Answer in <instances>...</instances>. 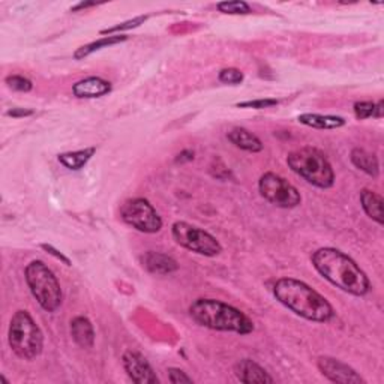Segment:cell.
I'll list each match as a JSON object with an SVG mask.
<instances>
[{"mask_svg": "<svg viewBox=\"0 0 384 384\" xmlns=\"http://www.w3.org/2000/svg\"><path fill=\"white\" fill-rule=\"evenodd\" d=\"M192 159H194V152L183 150L182 153L177 155L176 162H185V161H192Z\"/></svg>", "mask_w": 384, "mask_h": 384, "instance_id": "cell-31", "label": "cell"}, {"mask_svg": "<svg viewBox=\"0 0 384 384\" xmlns=\"http://www.w3.org/2000/svg\"><path fill=\"white\" fill-rule=\"evenodd\" d=\"M124 368L128 372L129 379L137 384H158L159 379L153 372L149 362L140 354L134 351H126L124 354Z\"/></svg>", "mask_w": 384, "mask_h": 384, "instance_id": "cell-11", "label": "cell"}, {"mask_svg": "<svg viewBox=\"0 0 384 384\" xmlns=\"http://www.w3.org/2000/svg\"><path fill=\"white\" fill-rule=\"evenodd\" d=\"M147 19H149V17H147V15H142V17H135L134 20L120 23V24H117V26H113V27L101 30V35H113L114 32H122V30H129V29L138 27V26H142V24H144L147 21Z\"/></svg>", "mask_w": 384, "mask_h": 384, "instance_id": "cell-23", "label": "cell"}, {"mask_svg": "<svg viewBox=\"0 0 384 384\" xmlns=\"http://www.w3.org/2000/svg\"><path fill=\"white\" fill-rule=\"evenodd\" d=\"M190 315L195 323L219 332L249 335L254 332V323L238 308L215 299H197L190 305Z\"/></svg>", "mask_w": 384, "mask_h": 384, "instance_id": "cell-3", "label": "cell"}, {"mask_svg": "<svg viewBox=\"0 0 384 384\" xmlns=\"http://www.w3.org/2000/svg\"><path fill=\"white\" fill-rule=\"evenodd\" d=\"M243 72L236 69V68H227L219 72V81L224 84H231V86H238L243 81Z\"/></svg>", "mask_w": 384, "mask_h": 384, "instance_id": "cell-25", "label": "cell"}, {"mask_svg": "<svg viewBox=\"0 0 384 384\" xmlns=\"http://www.w3.org/2000/svg\"><path fill=\"white\" fill-rule=\"evenodd\" d=\"M96 3H80L77 6H74L72 8V11H78V10H84V8H89V6H95Z\"/></svg>", "mask_w": 384, "mask_h": 384, "instance_id": "cell-32", "label": "cell"}, {"mask_svg": "<svg viewBox=\"0 0 384 384\" xmlns=\"http://www.w3.org/2000/svg\"><path fill=\"white\" fill-rule=\"evenodd\" d=\"M218 10L223 14L230 15H239V14H249L251 6L242 0H233V2H221L216 5Z\"/></svg>", "mask_w": 384, "mask_h": 384, "instance_id": "cell-22", "label": "cell"}, {"mask_svg": "<svg viewBox=\"0 0 384 384\" xmlns=\"http://www.w3.org/2000/svg\"><path fill=\"white\" fill-rule=\"evenodd\" d=\"M142 266L149 271L150 273L157 275H168L177 271V261L174 258H171L170 256L161 254V252L155 251H147L140 257Z\"/></svg>", "mask_w": 384, "mask_h": 384, "instance_id": "cell-13", "label": "cell"}, {"mask_svg": "<svg viewBox=\"0 0 384 384\" xmlns=\"http://www.w3.org/2000/svg\"><path fill=\"white\" fill-rule=\"evenodd\" d=\"M354 114L357 119H368V117H375L377 116V104L371 101H362L354 104Z\"/></svg>", "mask_w": 384, "mask_h": 384, "instance_id": "cell-24", "label": "cell"}, {"mask_svg": "<svg viewBox=\"0 0 384 384\" xmlns=\"http://www.w3.org/2000/svg\"><path fill=\"white\" fill-rule=\"evenodd\" d=\"M350 159H351V162H353L354 167L365 171L366 174H370L372 177L379 176V173H380L379 159L375 158L374 155L368 153L363 149H353V150H351Z\"/></svg>", "mask_w": 384, "mask_h": 384, "instance_id": "cell-19", "label": "cell"}, {"mask_svg": "<svg viewBox=\"0 0 384 384\" xmlns=\"http://www.w3.org/2000/svg\"><path fill=\"white\" fill-rule=\"evenodd\" d=\"M126 39H128V36H125V35H111V36L101 38V39L95 41V43H91V44H87V45L80 47L78 50L74 53V57H76L77 60L84 59V57H87L89 54H92V53H95L98 50H101V48H109L110 45L120 44V43H124V41H126Z\"/></svg>", "mask_w": 384, "mask_h": 384, "instance_id": "cell-21", "label": "cell"}, {"mask_svg": "<svg viewBox=\"0 0 384 384\" xmlns=\"http://www.w3.org/2000/svg\"><path fill=\"white\" fill-rule=\"evenodd\" d=\"M72 92L77 98H86V100H92V98H101L111 92V83L107 80L100 77H89L84 80H80L78 83L74 84Z\"/></svg>", "mask_w": 384, "mask_h": 384, "instance_id": "cell-14", "label": "cell"}, {"mask_svg": "<svg viewBox=\"0 0 384 384\" xmlns=\"http://www.w3.org/2000/svg\"><path fill=\"white\" fill-rule=\"evenodd\" d=\"M287 164L297 176L321 190H328L335 183L330 162L315 147H302L291 152L287 157Z\"/></svg>", "mask_w": 384, "mask_h": 384, "instance_id": "cell-4", "label": "cell"}, {"mask_svg": "<svg viewBox=\"0 0 384 384\" xmlns=\"http://www.w3.org/2000/svg\"><path fill=\"white\" fill-rule=\"evenodd\" d=\"M6 114L11 117H26V116H30V114H34V111L24 110V109H12V110L8 111Z\"/></svg>", "mask_w": 384, "mask_h": 384, "instance_id": "cell-30", "label": "cell"}, {"mask_svg": "<svg viewBox=\"0 0 384 384\" xmlns=\"http://www.w3.org/2000/svg\"><path fill=\"white\" fill-rule=\"evenodd\" d=\"M41 248H43L44 251H47V252H48V254H50V256L56 257L57 260L63 261V263H65V264H67V266H71V261H69V258H67V257H65V256L62 254V252H59V251H57L56 248H53V247H52V245H47V243H44V245H41Z\"/></svg>", "mask_w": 384, "mask_h": 384, "instance_id": "cell-29", "label": "cell"}, {"mask_svg": "<svg viewBox=\"0 0 384 384\" xmlns=\"http://www.w3.org/2000/svg\"><path fill=\"white\" fill-rule=\"evenodd\" d=\"M8 341L14 353L24 361L38 357L44 348L43 330L27 311H17L12 315Z\"/></svg>", "mask_w": 384, "mask_h": 384, "instance_id": "cell-5", "label": "cell"}, {"mask_svg": "<svg viewBox=\"0 0 384 384\" xmlns=\"http://www.w3.org/2000/svg\"><path fill=\"white\" fill-rule=\"evenodd\" d=\"M168 379H170L171 383H174V384L192 383V379L188 377V375L182 370H177V368H170V370H168Z\"/></svg>", "mask_w": 384, "mask_h": 384, "instance_id": "cell-28", "label": "cell"}, {"mask_svg": "<svg viewBox=\"0 0 384 384\" xmlns=\"http://www.w3.org/2000/svg\"><path fill=\"white\" fill-rule=\"evenodd\" d=\"M361 203L362 207L366 212V215L380 225L383 224V199L381 195L374 192L371 190L361 191Z\"/></svg>", "mask_w": 384, "mask_h": 384, "instance_id": "cell-18", "label": "cell"}, {"mask_svg": "<svg viewBox=\"0 0 384 384\" xmlns=\"http://www.w3.org/2000/svg\"><path fill=\"white\" fill-rule=\"evenodd\" d=\"M120 218L135 230L153 234L162 228V219L152 204L144 199L128 200L120 207Z\"/></svg>", "mask_w": 384, "mask_h": 384, "instance_id": "cell-9", "label": "cell"}, {"mask_svg": "<svg viewBox=\"0 0 384 384\" xmlns=\"http://www.w3.org/2000/svg\"><path fill=\"white\" fill-rule=\"evenodd\" d=\"M280 104L278 100H271V98H266V100H256V101H245L239 102V109H256V110H263V109H271L275 105Z\"/></svg>", "mask_w": 384, "mask_h": 384, "instance_id": "cell-27", "label": "cell"}, {"mask_svg": "<svg viewBox=\"0 0 384 384\" xmlns=\"http://www.w3.org/2000/svg\"><path fill=\"white\" fill-rule=\"evenodd\" d=\"M313 264L324 280L353 296H365L371 284L365 272L344 252L335 248H320L314 252Z\"/></svg>", "mask_w": 384, "mask_h": 384, "instance_id": "cell-1", "label": "cell"}, {"mask_svg": "<svg viewBox=\"0 0 384 384\" xmlns=\"http://www.w3.org/2000/svg\"><path fill=\"white\" fill-rule=\"evenodd\" d=\"M71 337L81 348H91L95 342V330L86 317H77L71 321Z\"/></svg>", "mask_w": 384, "mask_h": 384, "instance_id": "cell-15", "label": "cell"}, {"mask_svg": "<svg viewBox=\"0 0 384 384\" xmlns=\"http://www.w3.org/2000/svg\"><path fill=\"white\" fill-rule=\"evenodd\" d=\"M302 125L311 126L315 129H337L346 125V119L339 116H323V114L305 113L297 117Z\"/></svg>", "mask_w": 384, "mask_h": 384, "instance_id": "cell-17", "label": "cell"}, {"mask_svg": "<svg viewBox=\"0 0 384 384\" xmlns=\"http://www.w3.org/2000/svg\"><path fill=\"white\" fill-rule=\"evenodd\" d=\"M24 276H26L32 296L36 299L41 308L47 313H54L60 308L63 299L60 284L44 261L35 260L29 263L24 271Z\"/></svg>", "mask_w": 384, "mask_h": 384, "instance_id": "cell-6", "label": "cell"}, {"mask_svg": "<svg viewBox=\"0 0 384 384\" xmlns=\"http://www.w3.org/2000/svg\"><path fill=\"white\" fill-rule=\"evenodd\" d=\"M318 370L321 371L326 379H329L332 383L341 384H362L365 383L363 379L359 375L353 368L347 363L338 361V359L323 356L318 359Z\"/></svg>", "mask_w": 384, "mask_h": 384, "instance_id": "cell-10", "label": "cell"}, {"mask_svg": "<svg viewBox=\"0 0 384 384\" xmlns=\"http://www.w3.org/2000/svg\"><path fill=\"white\" fill-rule=\"evenodd\" d=\"M258 191L264 200L281 209L297 207L302 203L297 188L275 173H266L260 177Z\"/></svg>", "mask_w": 384, "mask_h": 384, "instance_id": "cell-8", "label": "cell"}, {"mask_svg": "<svg viewBox=\"0 0 384 384\" xmlns=\"http://www.w3.org/2000/svg\"><path fill=\"white\" fill-rule=\"evenodd\" d=\"M273 296L291 313L309 321L326 323L332 320L335 315L328 299L309 287L308 284L293 280V278L278 280L273 285Z\"/></svg>", "mask_w": 384, "mask_h": 384, "instance_id": "cell-2", "label": "cell"}, {"mask_svg": "<svg viewBox=\"0 0 384 384\" xmlns=\"http://www.w3.org/2000/svg\"><path fill=\"white\" fill-rule=\"evenodd\" d=\"M95 147H87L83 150H76V152H68L59 155V162L69 170H81L89 161L92 159L95 155Z\"/></svg>", "mask_w": 384, "mask_h": 384, "instance_id": "cell-20", "label": "cell"}, {"mask_svg": "<svg viewBox=\"0 0 384 384\" xmlns=\"http://www.w3.org/2000/svg\"><path fill=\"white\" fill-rule=\"evenodd\" d=\"M171 233H173L174 240L181 247L195 252V254L204 257H215L223 251L221 243L210 233L204 231L195 225L183 223V221L174 223L173 227H171Z\"/></svg>", "mask_w": 384, "mask_h": 384, "instance_id": "cell-7", "label": "cell"}, {"mask_svg": "<svg viewBox=\"0 0 384 384\" xmlns=\"http://www.w3.org/2000/svg\"><path fill=\"white\" fill-rule=\"evenodd\" d=\"M234 374L239 381L247 384H272L273 379L258 363L251 359H243L234 366Z\"/></svg>", "mask_w": 384, "mask_h": 384, "instance_id": "cell-12", "label": "cell"}, {"mask_svg": "<svg viewBox=\"0 0 384 384\" xmlns=\"http://www.w3.org/2000/svg\"><path fill=\"white\" fill-rule=\"evenodd\" d=\"M227 137L228 140L242 150L252 152V153L263 150V143H261L260 138L245 128H233L231 131H228Z\"/></svg>", "mask_w": 384, "mask_h": 384, "instance_id": "cell-16", "label": "cell"}, {"mask_svg": "<svg viewBox=\"0 0 384 384\" xmlns=\"http://www.w3.org/2000/svg\"><path fill=\"white\" fill-rule=\"evenodd\" d=\"M6 84L10 86L12 91L17 92H30L32 87H34L32 81L23 76H10L6 78Z\"/></svg>", "mask_w": 384, "mask_h": 384, "instance_id": "cell-26", "label": "cell"}]
</instances>
